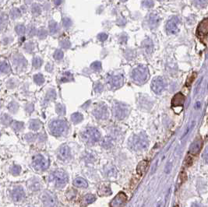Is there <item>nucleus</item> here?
<instances>
[{"mask_svg": "<svg viewBox=\"0 0 208 207\" xmlns=\"http://www.w3.org/2000/svg\"><path fill=\"white\" fill-rule=\"evenodd\" d=\"M97 38H99L100 40H101V42H105V40L107 39L108 38V35L107 34H100L99 35L97 36Z\"/></svg>", "mask_w": 208, "mask_h": 207, "instance_id": "obj_52", "label": "nucleus"}, {"mask_svg": "<svg viewBox=\"0 0 208 207\" xmlns=\"http://www.w3.org/2000/svg\"><path fill=\"white\" fill-rule=\"evenodd\" d=\"M159 23V17L157 15L154 13H151L150 16H149L148 19V24L150 25V27L152 28L156 27L157 24Z\"/></svg>", "mask_w": 208, "mask_h": 207, "instance_id": "obj_21", "label": "nucleus"}, {"mask_svg": "<svg viewBox=\"0 0 208 207\" xmlns=\"http://www.w3.org/2000/svg\"><path fill=\"white\" fill-rule=\"evenodd\" d=\"M23 127H24V123L20 122H15L13 125V128L16 131L21 130Z\"/></svg>", "mask_w": 208, "mask_h": 207, "instance_id": "obj_36", "label": "nucleus"}, {"mask_svg": "<svg viewBox=\"0 0 208 207\" xmlns=\"http://www.w3.org/2000/svg\"><path fill=\"white\" fill-rule=\"evenodd\" d=\"M185 102V96L182 93H177L172 100V107H182Z\"/></svg>", "mask_w": 208, "mask_h": 207, "instance_id": "obj_18", "label": "nucleus"}, {"mask_svg": "<svg viewBox=\"0 0 208 207\" xmlns=\"http://www.w3.org/2000/svg\"><path fill=\"white\" fill-rule=\"evenodd\" d=\"M12 198L14 202H20L25 198V191L22 187L15 188L12 191Z\"/></svg>", "mask_w": 208, "mask_h": 207, "instance_id": "obj_16", "label": "nucleus"}, {"mask_svg": "<svg viewBox=\"0 0 208 207\" xmlns=\"http://www.w3.org/2000/svg\"><path fill=\"white\" fill-rule=\"evenodd\" d=\"M74 185L75 187L85 188H87V186H88V183H87V182L85 179H83L82 177H77V178H76L74 181Z\"/></svg>", "mask_w": 208, "mask_h": 207, "instance_id": "obj_22", "label": "nucleus"}, {"mask_svg": "<svg viewBox=\"0 0 208 207\" xmlns=\"http://www.w3.org/2000/svg\"><path fill=\"white\" fill-rule=\"evenodd\" d=\"M34 80L36 83L38 85H42V83L45 82V79H44V76L42 74H36L34 76Z\"/></svg>", "mask_w": 208, "mask_h": 207, "instance_id": "obj_28", "label": "nucleus"}, {"mask_svg": "<svg viewBox=\"0 0 208 207\" xmlns=\"http://www.w3.org/2000/svg\"><path fill=\"white\" fill-rule=\"evenodd\" d=\"M94 91H95V92H97V93H100V92H101V91H103V86H102V84H101L100 83H97V84L95 85Z\"/></svg>", "mask_w": 208, "mask_h": 207, "instance_id": "obj_49", "label": "nucleus"}, {"mask_svg": "<svg viewBox=\"0 0 208 207\" xmlns=\"http://www.w3.org/2000/svg\"><path fill=\"white\" fill-rule=\"evenodd\" d=\"M42 64V60L40 58L36 57L33 59V66L34 68H39Z\"/></svg>", "mask_w": 208, "mask_h": 207, "instance_id": "obj_34", "label": "nucleus"}, {"mask_svg": "<svg viewBox=\"0 0 208 207\" xmlns=\"http://www.w3.org/2000/svg\"><path fill=\"white\" fill-rule=\"evenodd\" d=\"M71 79H73V77H72V75L69 73H64L63 77L62 78L61 80L62 82H66V81H70Z\"/></svg>", "mask_w": 208, "mask_h": 207, "instance_id": "obj_43", "label": "nucleus"}, {"mask_svg": "<svg viewBox=\"0 0 208 207\" xmlns=\"http://www.w3.org/2000/svg\"><path fill=\"white\" fill-rule=\"evenodd\" d=\"M0 135H1V134H0Z\"/></svg>", "mask_w": 208, "mask_h": 207, "instance_id": "obj_61", "label": "nucleus"}, {"mask_svg": "<svg viewBox=\"0 0 208 207\" xmlns=\"http://www.w3.org/2000/svg\"><path fill=\"white\" fill-rule=\"evenodd\" d=\"M42 202L45 207H56V199L52 194L49 192H45L42 195Z\"/></svg>", "mask_w": 208, "mask_h": 207, "instance_id": "obj_14", "label": "nucleus"}, {"mask_svg": "<svg viewBox=\"0 0 208 207\" xmlns=\"http://www.w3.org/2000/svg\"><path fill=\"white\" fill-rule=\"evenodd\" d=\"M71 120L74 123L77 124V123L81 122L83 120V116L79 112L74 113V114H73L71 115Z\"/></svg>", "mask_w": 208, "mask_h": 207, "instance_id": "obj_23", "label": "nucleus"}, {"mask_svg": "<svg viewBox=\"0 0 208 207\" xmlns=\"http://www.w3.org/2000/svg\"><path fill=\"white\" fill-rule=\"evenodd\" d=\"M31 11L34 14H39L40 13L42 12V9H41V6L39 5L34 4L32 6Z\"/></svg>", "mask_w": 208, "mask_h": 207, "instance_id": "obj_37", "label": "nucleus"}, {"mask_svg": "<svg viewBox=\"0 0 208 207\" xmlns=\"http://www.w3.org/2000/svg\"><path fill=\"white\" fill-rule=\"evenodd\" d=\"M122 2H125V1H126V0H121Z\"/></svg>", "mask_w": 208, "mask_h": 207, "instance_id": "obj_58", "label": "nucleus"}, {"mask_svg": "<svg viewBox=\"0 0 208 207\" xmlns=\"http://www.w3.org/2000/svg\"><path fill=\"white\" fill-rule=\"evenodd\" d=\"M129 112L128 107L124 104L116 102L113 105V114L118 119L122 120L127 116Z\"/></svg>", "mask_w": 208, "mask_h": 207, "instance_id": "obj_7", "label": "nucleus"}, {"mask_svg": "<svg viewBox=\"0 0 208 207\" xmlns=\"http://www.w3.org/2000/svg\"><path fill=\"white\" fill-rule=\"evenodd\" d=\"M0 1H2V0H0Z\"/></svg>", "mask_w": 208, "mask_h": 207, "instance_id": "obj_59", "label": "nucleus"}, {"mask_svg": "<svg viewBox=\"0 0 208 207\" xmlns=\"http://www.w3.org/2000/svg\"><path fill=\"white\" fill-rule=\"evenodd\" d=\"M192 207H199V206L197 205H193Z\"/></svg>", "mask_w": 208, "mask_h": 207, "instance_id": "obj_57", "label": "nucleus"}, {"mask_svg": "<svg viewBox=\"0 0 208 207\" xmlns=\"http://www.w3.org/2000/svg\"><path fill=\"white\" fill-rule=\"evenodd\" d=\"M193 2L196 6H206L207 4V0H193Z\"/></svg>", "mask_w": 208, "mask_h": 207, "instance_id": "obj_38", "label": "nucleus"}, {"mask_svg": "<svg viewBox=\"0 0 208 207\" xmlns=\"http://www.w3.org/2000/svg\"><path fill=\"white\" fill-rule=\"evenodd\" d=\"M56 111L59 114H64L65 113V108L62 105H57L56 106Z\"/></svg>", "mask_w": 208, "mask_h": 207, "instance_id": "obj_44", "label": "nucleus"}, {"mask_svg": "<svg viewBox=\"0 0 208 207\" xmlns=\"http://www.w3.org/2000/svg\"><path fill=\"white\" fill-rule=\"evenodd\" d=\"M171 168H172V164H171L170 163H168L167 165L165 166V172H166V173H169Z\"/></svg>", "mask_w": 208, "mask_h": 207, "instance_id": "obj_53", "label": "nucleus"}, {"mask_svg": "<svg viewBox=\"0 0 208 207\" xmlns=\"http://www.w3.org/2000/svg\"><path fill=\"white\" fill-rule=\"evenodd\" d=\"M148 161L147 160H142L139 163L137 168V172L140 176H143L144 174L147 167H148Z\"/></svg>", "mask_w": 208, "mask_h": 207, "instance_id": "obj_20", "label": "nucleus"}, {"mask_svg": "<svg viewBox=\"0 0 208 207\" xmlns=\"http://www.w3.org/2000/svg\"><path fill=\"white\" fill-rule=\"evenodd\" d=\"M59 25H58L57 23L54 21H51L49 23V30L50 33L52 34H56L59 30Z\"/></svg>", "mask_w": 208, "mask_h": 207, "instance_id": "obj_25", "label": "nucleus"}, {"mask_svg": "<svg viewBox=\"0 0 208 207\" xmlns=\"http://www.w3.org/2000/svg\"><path fill=\"white\" fill-rule=\"evenodd\" d=\"M24 48L26 49L27 51L30 52V51H32L33 49H34V45H33L32 42H28V43H27L26 45H24Z\"/></svg>", "mask_w": 208, "mask_h": 207, "instance_id": "obj_45", "label": "nucleus"}, {"mask_svg": "<svg viewBox=\"0 0 208 207\" xmlns=\"http://www.w3.org/2000/svg\"><path fill=\"white\" fill-rule=\"evenodd\" d=\"M62 2V0H54V3H55V5H56V6H59L60 4H61Z\"/></svg>", "mask_w": 208, "mask_h": 207, "instance_id": "obj_56", "label": "nucleus"}, {"mask_svg": "<svg viewBox=\"0 0 208 207\" xmlns=\"http://www.w3.org/2000/svg\"><path fill=\"white\" fill-rule=\"evenodd\" d=\"M58 157L60 160H65L70 157V149L66 144L62 145L58 150Z\"/></svg>", "mask_w": 208, "mask_h": 207, "instance_id": "obj_15", "label": "nucleus"}, {"mask_svg": "<svg viewBox=\"0 0 208 207\" xmlns=\"http://www.w3.org/2000/svg\"><path fill=\"white\" fill-rule=\"evenodd\" d=\"M105 145H108L107 148L109 147V146H111V145H112V142H111V139L110 138H106L105 140H104V142H103V146H105Z\"/></svg>", "mask_w": 208, "mask_h": 207, "instance_id": "obj_50", "label": "nucleus"}, {"mask_svg": "<svg viewBox=\"0 0 208 207\" xmlns=\"http://www.w3.org/2000/svg\"><path fill=\"white\" fill-rule=\"evenodd\" d=\"M208 33V20L207 18H205L202 22L199 24L197 30H196V35L200 39L203 43L206 44L207 39Z\"/></svg>", "mask_w": 208, "mask_h": 207, "instance_id": "obj_8", "label": "nucleus"}, {"mask_svg": "<svg viewBox=\"0 0 208 207\" xmlns=\"http://www.w3.org/2000/svg\"><path fill=\"white\" fill-rule=\"evenodd\" d=\"M7 22V16L3 13H0V29L3 27Z\"/></svg>", "mask_w": 208, "mask_h": 207, "instance_id": "obj_31", "label": "nucleus"}, {"mask_svg": "<svg viewBox=\"0 0 208 207\" xmlns=\"http://www.w3.org/2000/svg\"><path fill=\"white\" fill-rule=\"evenodd\" d=\"M20 171H21V167L19 165H14L12 168V171H11L14 176L18 175L20 173Z\"/></svg>", "mask_w": 208, "mask_h": 207, "instance_id": "obj_33", "label": "nucleus"}, {"mask_svg": "<svg viewBox=\"0 0 208 207\" xmlns=\"http://www.w3.org/2000/svg\"><path fill=\"white\" fill-rule=\"evenodd\" d=\"M123 83V78L122 76L115 75L110 76L108 79V84L112 89H117L120 87Z\"/></svg>", "mask_w": 208, "mask_h": 207, "instance_id": "obj_13", "label": "nucleus"}, {"mask_svg": "<svg viewBox=\"0 0 208 207\" xmlns=\"http://www.w3.org/2000/svg\"><path fill=\"white\" fill-rule=\"evenodd\" d=\"M26 110L28 112H30V111H33V105H27L26 108Z\"/></svg>", "mask_w": 208, "mask_h": 207, "instance_id": "obj_55", "label": "nucleus"}, {"mask_svg": "<svg viewBox=\"0 0 208 207\" xmlns=\"http://www.w3.org/2000/svg\"><path fill=\"white\" fill-rule=\"evenodd\" d=\"M129 145L131 149L136 151H143L148 146V140L144 134L140 133L134 135L132 138H130Z\"/></svg>", "mask_w": 208, "mask_h": 207, "instance_id": "obj_1", "label": "nucleus"}, {"mask_svg": "<svg viewBox=\"0 0 208 207\" xmlns=\"http://www.w3.org/2000/svg\"><path fill=\"white\" fill-rule=\"evenodd\" d=\"M47 34H48V33H47V31L45 29H41L38 31V37H39L40 39L45 38L47 37Z\"/></svg>", "mask_w": 208, "mask_h": 207, "instance_id": "obj_42", "label": "nucleus"}, {"mask_svg": "<svg viewBox=\"0 0 208 207\" xmlns=\"http://www.w3.org/2000/svg\"><path fill=\"white\" fill-rule=\"evenodd\" d=\"M179 20L177 16H173L166 24V30L169 34H174L178 31V24Z\"/></svg>", "mask_w": 208, "mask_h": 207, "instance_id": "obj_11", "label": "nucleus"}, {"mask_svg": "<svg viewBox=\"0 0 208 207\" xmlns=\"http://www.w3.org/2000/svg\"><path fill=\"white\" fill-rule=\"evenodd\" d=\"M35 33H36L35 28L32 27L30 29V32H29V34H30V35H31V36H33V35H34V34H35Z\"/></svg>", "mask_w": 208, "mask_h": 207, "instance_id": "obj_54", "label": "nucleus"}, {"mask_svg": "<svg viewBox=\"0 0 208 207\" xmlns=\"http://www.w3.org/2000/svg\"><path fill=\"white\" fill-rule=\"evenodd\" d=\"M42 126V124L40 122V121L38 120H32L31 122H30V128L34 131H37L39 130L40 128Z\"/></svg>", "mask_w": 208, "mask_h": 207, "instance_id": "obj_24", "label": "nucleus"}, {"mask_svg": "<svg viewBox=\"0 0 208 207\" xmlns=\"http://www.w3.org/2000/svg\"><path fill=\"white\" fill-rule=\"evenodd\" d=\"M54 58L56 60H60L63 58V52L61 50H57L56 51V52L54 53Z\"/></svg>", "mask_w": 208, "mask_h": 207, "instance_id": "obj_40", "label": "nucleus"}, {"mask_svg": "<svg viewBox=\"0 0 208 207\" xmlns=\"http://www.w3.org/2000/svg\"><path fill=\"white\" fill-rule=\"evenodd\" d=\"M15 30H16V34H19V35H23V34L25 33L26 28H25V27H24V25H22V24H19V25H17L16 27V28H15Z\"/></svg>", "mask_w": 208, "mask_h": 207, "instance_id": "obj_29", "label": "nucleus"}, {"mask_svg": "<svg viewBox=\"0 0 208 207\" xmlns=\"http://www.w3.org/2000/svg\"><path fill=\"white\" fill-rule=\"evenodd\" d=\"M81 137L84 141L89 143H94L101 139V132L98 129L93 127L85 128L81 132Z\"/></svg>", "mask_w": 208, "mask_h": 207, "instance_id": "obj_4", "label": "nucleus"}, {"mask_svg": "<svg viewBox=\"0 0 208 207\" xmlns=\"http://www.w3.org/2000/svg\"><path fill=\"white\" fill-rule=\"evenodd\" d=\"M127 201V197L124 192H119L110 203L111 207H122Z\"/></svg>", "mask_w": 208, "mask_h": 207, "instance_id": "obj_12", "label": "nucleus"}, {"mask_svg": "<svg viewBox=\"0 0 208 207\" xmlns=\"http://www.w3.org/2000/svg\"><path fill=\"white\" fill-rule=\"evenodd\" d=\"M50 132L55 136H61L68 130V124L64 120H54L49 124Z\"/></svg>", "mask_w": 208, "mask_h": 207, "instance_id": "obj_3", "label": "nucleus"}, {"mask_svg": "<svg viewBox=\"0 0 208 207\" xmlns=\"http://www.w3.org/2000/svg\"><path fill=\"white\" fill-rule=\"evenodd\" d=\"M50 181L53 182L56 186L59 188H62L65 186L68 182V175L63 171L57 170L52 173H51L49 176Z\"/></svg>", "mask_w": 208, "mask_h": 207, "instance_id": "obj_5", "label": "nucleus"}, {"mask_svg": "<svg viewBox=\"0 0 208 207\" xmlns=\"http://www.w3.org/2000/svg\"><path fill=\"white\" fill-rule=\"evenodd\" d=\"M60 45L64 48H68V47H70V43L69 42H67V41H62V42H60Z\"/></svg>", "mask_w": 208, "mask_h": 207, "instance_id": "obj_51", "label": "nucleus"}, {"mask_svg": "<svg viewBox=\"0 0 208 207\" xmlns=\"http://www.w3.org/2000/svg\"><path fill=\"white\" fill-rule=\"evenodd\" d=\"M30 189L33 190V191H37V190L39 189V182H35V183H31V185L30 186Z\"/></svg>", "mask_w": 208, "mask_h": 207, "instance_id": "obj_48", "label": "nucleus"}, {"mask_svg": "<svg viewBox=\"0 0 208 207\" xmlns=\"http://www.w3.org/2000/svg\"><path fill=\"white\" fill-rule=\"evenodd\" d=\"M91 69L95 70V71H100L101 69V63L100 62H94V63L91 64Z\"/></svg>", "mask_w": 208, "mask_h": 207, "instance_id": "obj_35", "label": "nucleus"}, {"mask_svg": "<svg viewBox=\"0 0 208 207\" xmlns=\"http://www.w3.org/2000/svg\"><path fill=\"white\" fill-rule=\"evenodd\" d=\"M96 200V197L94 195H87L83 198V201L86 204H91L93 203Z\"/></svg>", "mask_w": 208, "mask_h": 207, "instance_id": "obj_27", "label": "nucleus"}, {"mask_svg": "<svg viewBox=\"0 0 208 207\" xmlns=\"http://www.w3.org/2000/svg\"><path fill=\"white\" fill-rule=\"evenodd\" d=\"M144 45H145V48H146V51H149V52L152 51L153 44L150 40H147V41L144 42Z\"/></svg>", "mask_w": 208, "mask_h": 207, "instance_id": "obj_39", "label": "nucleus"}, {"mask_svg": "<svg viewBox=\"0 0 208 207\" xmlns=\"http://www.w3.org/2000/svg\"><path fill=\"white\" fill-rule=\"evenodd\" d=\"M62 22H63V26L65 28H69L72 25V21L69 18H64Z\"/></svg>", "mask_w": 208, "mask_h": 207, "instance_id": "obj_47", "label": "nucleus"}, {"mask_svg": "<svg viewBox=\"0 0 208 207\" xmlns=\"http://www.w3.org/2000/svg\"><path fill=\"white\" fill-rule=\"evenodd\" d=\"M142 4L144 7H147V8H151L154 6V2L153 0H143V2Z\"/></svg>", "mask_w": 208, "mask_h": 207, "instance_id": "obj_41", "label": "nucleus"}, {"mask_svg": "<svg viewBox=\"0 0 208 207\" xmlns=\"http://www.w3.org/2000/svg\"><path fill=\"white\" fill-rule=\"evenodd\" d=\"M40 1H41V0H40Z\"/></svg>", "mask_w": 208, "mask_h": 207, "instance_id": "obj_60", "label": "nucleus"}, {"mask_svg": "<svg viewBox=\"0 0 208 207\" xmlns=\"http://www.w3.org/2000/svg\"><path fill=\"white\" fill-rule=\"evenodd\" d=\"M94 115L97 119H106L108 118L109 113L107 107L105 105H99L94 110Z\"/></svg>", "mask_w": 208, "mask_h": 207, "instance_id": "obj_10", "label": "nucleus"}, {"mask_svg": "<svg viewBox=\"0 0 208 207\" xmlns=\"http://www.w3.org/2000/svg\"><path fill=\"white\" fill-rule=\"evenodd\" d=\"M20 15H21L20 11L16 8H13L10 12V16H11L12 19H16L19 16H20Z\"/></svg>", "mask_w": 208, "mask_h": 207, "instance_id": "obj_30", "label": "nucleus"}, {"mask_svg": "<svg viewBox=\"0 0 208 207\" xmlns=\"http://www.w3.org/2000/svg\"><path fill=\"white\" fill-rule=\"evenodd\" d=\"M2 124L4 125H9L11 122H12V118H10V116H9L8 114H4L3 116L2 117V120H1Z\"/></svg>", "mask_w": 208, "mask_h": 207, "instance_id": "obj_32", "label": "nucleus"}, {"mask_svg": "<svg viewBox=\"0 0 208 207\" xmlns=\"http://www.w3.org/2000/svg\"><path fill=\"white\" fill-rule=\"evenodd\" d=\"M131 77L134 83L137 84H143L149 77L148 69L146 66H143V65L138 66L133 69Z\"/></svg>", "mask_w": 208, "mask_h": 207, "instance_id": "obj_2", "label": "nucleus"}, {"mask_svg": "<svg viewBox=\"0 0 208 207\" xmlns=\"http://www.w3.org/2000/svg\"><path fill=\"white\" fill-rule=\"evenodd\" d=\"M32 166L36 171H45L48 168L49 161L42 154H38L32 159Z\"/></svg>", "mask_w": 208, "mask_h": 207, "instance_id": "obj_6", "label": "nucleus"}, {"mask_svg": "<svg viewBox=\"0 0 208 207\" xmlns=\"http://www.w3.org/2000/svg\"><path fill=\"white\" fill-rule=\"evenodd\" d=\"M9 109H10V110L12 112H16L18 109L17 104L15 102H12L10 105V106H9Z\"/></svg>", "mask_w": 208, "mask_h": 207, "instance_id": "obj_46", "label": "nucleus"}, {"mask_svg": "<svg viewBox=\"0 0 208 207\" xmlns=\"http://www.w3.org/2000/svg\"><path fill=\"white\" fill-rule=\"evenodd\" d=\"M10 72V66L6 62H0V73H7Z\"/></svg>", "mask_w": 208, "mask_h": 207, "instance_id": "obj_26", "label": "nucleus"}, {"mask_svg": "<svg viewBox=\"0 0 208 207\" xmlns=\"http://www.w3.org/2000/svg\"><path fill=\"white\" fill-rule=\"evenodd\" d=\"M14 65L17 68H24L27 65L26 59H24L21 55H15L13 57Z\"/></svg>", "mask_w": 208, "mask_h": 207, "instance_id": "obj_19", "label": "nucleus"}, {"mask_svg": "<svg viewBox=\"0 0 208 207\" xmlns=\"http://www.w3.org/2000/svg\"><path fill=\"white\" fill-rule=\"evenodd\" d=\"M165 87V83L162 77H156L153 79L152 83H151V88L155 93H157V94L161 93Z\"/></svg>", "mask_w": 208, "mask_h": 207, "instance_id": "obj_9", "label": "nucleus"}, {"mask_svg": "<svg viewBox=\"0 0 208 207\" xmlns=\"http://www.w3.org/2000/svg\"><path fill=\"white\" fill-rule=\"evenodd\" d=\"M203 142L200 139H196L194 142H192V144L189 146V152L190 154L196 155L198 154L201 150V147H202Z\"/></svg>", "mask_w": 208, "mask_h": 207, "instance_id": "obj_17", "label": "nucleus"}]
</instances>
